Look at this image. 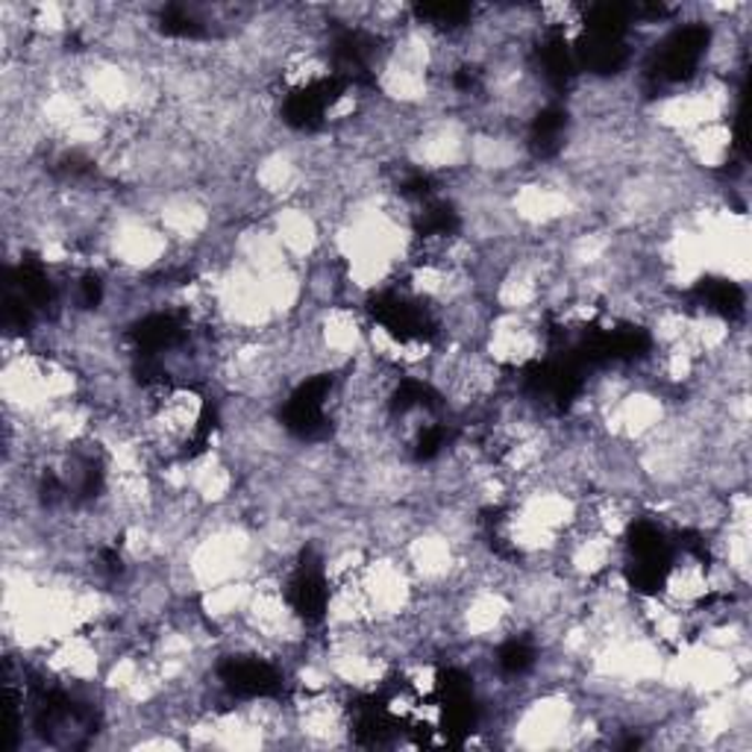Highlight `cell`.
I'll use <instances>...</instances> for the list:
<instances>
[{
  "mask_svg": "<svg viewBox=\"0 0 752 752\" xmlns=\"http://www.w3.org/2000/svg\"><path fill=\"white\" fill-rule=\"evenodd\" d=\"M415 12H418L420 21L444 26V30L462 26L464 21L471 18V7H468V3H420Z\"/></svg>",
  "mask_w": 752,
  "mask_h": 752,
  "instance_id": "44dd1931",
  "label": "cell"
},
{
  "mask_svg": "<svg viewBox=\"0 0 752 752\" xmlns=\"http://www.w3.org/2000/svg\"><path fill=\"white\" fill-rule=\"evenodd\" d=\"M582 365L573 362L568 353H561L559 359L535 362L533 368L526 370L524 383L526 388L547 402H556L559 409L570 406L582 391Z\"/></svg>",
  "mask_w": 752,
  "mask_h": 752,
  "instance_id": "8992f818",
  "label": "cell"
},
{
  "mask_svg": "<svg viewBox=\"0 0 752 752\" xmlns=\"http://www.w3.org/2000/svg\"><path fill=\"white\" fill-rule=\"evenodd\" d=\"M100 568H104L106 577H121L123 570V561L121 556H118V550H104L100 552Z\"/></svg>",
  "mask_w": 752,
  "mask_h": 752,
  "instance_id": "f1b7e54d",
  "label": "cell"
},
{
  "mask_svg": "<svg viewBox=\"0 0 752 752\" xmlns=\"http://www.w3.org/2000/svg\"><path fill=\"white\" fill-rule=\"evenodd\" d=\"M420 238L432 236H453L459 229V215L450 203H429L427 210L420 212L418 224H415Z\"/></svg>",
  "mask_w": 752,
  "mask_h": 752,
  "instance_id": "d6986e66",
  "label": "cell"
},
{
  "mask_svg": "<svg viewBox=\"0 0 752 752\" xmlns=\"http://www.w3.org/2000/svg\"><path fill=\"white\" fill-rule=\"evenodd\" d=\"M438 702H441V727H444V744L459 746L464 738L471 735L480 720V706L473 700L471 676L462 670H444L438 676Z\"/></svg>",
  "mask_w": 752,
  "mask_h": 752,
  "instance_id": "3957f363",
  "label": "cell"
},
{
  "mask_svg": "<svg viewBox=\"0 0 752 752\" xmlns=\"http://www.w3.org/2000/svg\"><path fill=\"white\" fill-rule=\"evenodd\" d=\"M447 438H450V432H447L444 427L423 429L418 438V444H415V459H418V462H432V459L447 447Z\"/></svg>",
  "mask_w": 752,
  "mask_h": 752,
  "instance_id": "d4e9b609",
  "label": "cell"
},
{
  "mask_svg": "<svg viewBox=\"0 0 752 752\" xmlns=\"http://www.w3.org/2000/svg\"><path fill=\"white\" fill-rule=\"evenodd\" d=\"M368 309L376 324L385 326L397 342H429L438 330L429 309H423L415 300L400 298V294H391V291L376 294Z\"/></svg>",
  "mask_w": 752,
  "mask_h": 752,
  "instance_id": "277c9868",
  "label": "cell"
},
{
  "mask_svg": "<svg viewBox=\"0 0 752 752\" xmlns=\"http://www.w3.org/2000/svg\"><path fill=\"white\" fill-rule=\"evenodd\" d=\"M215 423H218V411H215V406L206 402L201 411V420H197V427H194L192 438L185 441V450H183L185 459H194V455L206 450V444L212 441V432H215Z\"/></svg>",
  "mask_w": 752,
  "mask_h": 752,
  "instance_id": "cb8c5ba5",
  "label": "cell"
},
{
  "mask_svg": "<svg viewBox=\"0 0 752 752\" xmlns=\"http://www.w3.org/2000/svg\"><path fill=\"white\" fill-rule=\"evenodd\" d=\"M453 83H455V88H459V92H471V88L480 86V71H476V68H462V71H459V74H455Z\"/></svg>",
  "mask_w": 752,
  "mask_h": 752,
  "instance_id": "f546056e",
  "label": "cell"
},
{
  "mask_svg": "<svg viewBox=\"0 0 752 752\" xmlns=\"http://www.w3.org/2000/svg\"><path fill=\"white\" fill-rule=\"evenodd\" d=\"M333 391V376L321 374L312 376L300 385L298 391L291 394L286 409H282V423L289 432L300 438H321L330 432V420H326L324 402Z\"/></svg>",
  "mask_w": 752,
  "mask_h": 752,
  "instance_id": "5b68a950",
  "label": "cell"
},
{
  "mask_svg": "<svg viewBox=\"0 0 752 752\" xmlns=\"http://www.w3.org/2000/svg\"><path fill=\"white\" fill-rule=\"evenodd\" d=\"M632 9L621 3H597L588 9L586 33L603 35V39H623L630 30Z\"/></svg>",
  "mask_w": 752,
  "mask_h": 752,
  "instance_id": "ac0fdd59",
  "label": "cell"
},
{
  "mask_svg": "<svg viewBox=\"0 0 752 752\" xmlns=\"http://www.w3.org/2000/svg\"><path fill=\"white\" fill-rule=\"evenodd\" d=\"M573 56H577L579 68L609 77V74L623 71L626 60H630V51H626L623 39H603V35L586 33L573 47Z\"/></svg>",
  "mask_w": 752,
  "mask_h": 752,
  "instance_id": "8fae6325",
  "label": "cell"
},
{
  "mask_svg": "<svg viewBox=\"0 0 752 752\" xmlns=\"http://www.w3.org/2000/svg\"><path fill=\"white\" fill-rule=\"evenodd\" d=\"M711 42V30L706 24H688L679 26L665 44L662 51L653 56L649 65V77L656 83H685L691 77L697 65H700L702 53Z\"/></svg>",
  "mask_w": 752,
  "mask_h": 752,
  "instance_id": "7a4b0ae2",
  "label": "cell"
},
{
  "mask_svg": "<svg viewBox=\"0 0 752 752\" xmlns=\"http://www.w3.org/2000/svg\"><path fill=\"white\" fill-rule=\"evenodd\" d=\"M694 294L700 298V303L711 312H718L720 318L727 321H735V318L744 315V289L732 280H723V277H702L697 286H694Z\"/></svg>",
  "mask_w": 752,
  "mask_h": 752,
  "instance_id": "4fadbf2b",
  "label": "cell"
},
{
  "mask_svg": "<svg viewBox=\"0 0 752 752\" xmlns=\"http://www.w3.org/2000/svg\"><path fill=\"white\" fill-rule=\"evenodd\" d=\"M438 394L429 388V385L418 383V379H406L400 383V388L394 391L391 397V411L394 415H406L411 409H436Z\"/></svg>",
  "mask_w": 752,
  "mask_h": 752,
  "instance_id": "ffe728a7",
  "label": "cell"
},
{
  "mask_svg": "<svg viewBox=\"0 0 752 752\" xmlns=\"http://www.w3.org/2000/svg\"><path fill=\"white\" fill-rule=\"evenodd\" d=\"M130 335L139 356H157V353L183 342L185 330L174 315H148L144 321L132 326Z\"/></svg>",
  "mask_w": 752,
  "mask_h": 752,
  "instance_id": "7c38bea8",
  "label": "cell"
},
{
  "mask_svg": "<svg viewBox=\"0 0 752 752\" xmlns=\"http://www.w3.org/2000/svg\"><path fill=\"white\" fill-rule=\"evenodd\" d=\"M159 30L174 39H201L203 24L194 15H189L183 7H168L159 15Z\"/></svg>",
  "mask_w": 752,
  "mask_h": 752,
  "instance_id": "603a6c76",
  "label": "cell"
},
{
  "mask_svg": "<svg viewBox=\"0 0 752 752\" xmlns=\"http://www.w3.org/2000/svg\"><path fill=\"white\" fill-rule=\"evenodd\" d=\"M353 711H356V727H353V732H356V741H359V744L368 746L385 744V741L394 735L391 711H388L385 702L376 700V697L359 700L353 706Z\"/></svg>",
  "mask_w": 752,
  "mask_h": 752,
  "instance_id": "5bb4252c",
  "label": "cell"
},
{
  "mask_svg": "<svg viewBox=\"0 0 752 752\" xmlns=\"http://www.w3.org/2000/svg\"><path fill=\"white\" fill-rule=\"evenodd\" d=\"M218 676L238 697H277L282 691V674L262 658H227L221 662Z\"/></svg>",
  "mask_w": 752,
  "mask_h": 752,
  "instance_id": "ba28073f",
  "label": "cell"
},
{
  "mask_svg": "<svg viewBox=\"0 0 752 752\" xmlns=\"http://www.w3.org/2000/svg\"><path fill=\"white\" fill-rule=\"evenodd\" d=\"M100 298H104V282L97 280V277H86L83 286H79V303L86 309H95L100 303Z\"/></svg>",
  "mask_w": 752,
  "mask_h": 752,
  "instance_id": "4316f807",
  "label": "cell"
},
{
  "mask_svg": "<svg viewBox=\"0 0 752 752\" xmlns=\"http://www.w3.org/2000/svg\"><path fill=\"white\" fill-rule=\"evenodd\" d=\"M538 68L552 86L561 88L568 86L570 77L577 74V56H573V47H570L561 35H550L544 39L541 47H538Z\"/></svg>",
  "mask_w": 752,
  "mask_h": 752,
  "instance_id": "e0dca14e",
  "label": "cell"
},
{
  "mask_svg": "<svg viewBox=\"0 0 752 752\" xmlns=\"http://www.w3.org/2000/svg\"><path fill=\"white\" fill-rule=\"evenodd\" d=\"M400 192L406 194V197H429V192H432V180H429L427 174H411L409 180H402Z\"/></svg>",
  "mask_w": 752,
  "mask_h": 752,
  "instance_id": "83f0119b",
  "label": "cell"
},
{
  "mask_svg": "<svg viewBox=\"0 0 752 752\" xmlns=\"http://www.w3.org/2000/svg\"><path fill=\"white\" fill-rule=\"evenodd\" d=\"M7 282H12L33 309H44L53 303V282L47 280V271L33 256H26L15 271H9Z\"/></svg>",
  "mask_w": 752,
  "mask_h": 752,
  "instance_id": "2e32d148",
  "label": "cell"
},
{
  "mask_svg": "<svg viewBox=\"0 0 752 752\" xmlns=\"http://www.w3.org/2000/svg\"><path fill=\"white\" fill-rule=\"evenodd\" d=\"M344 88H347V83L335 74L315 79L303 88H294L282 104V121L294 130H318L324 123L326 109L344 95Z\"/></svg>",
  "mask_w": 752,
  "mask_h": 752,
  "instance_id": "52a82bcc",
  "label": "cell"
},
{
  "mask_svg": "<svg viewBox=\"0 0 752 752\" xmlns=\"http://www.w3.org/2000/svg\"><path fill=\"white\" fill-rule=\"evenodd\" d=\"M286 600L294 609L300 621L307 623H321L326 614V605H330V588H326L324 570L318 561H312V556H303V565L298 568V573L289 579V588H286Z\"/></svg>",
  "mask_w": 752,
  "mask_h": 752,
  "instance_id": "9c48e42d",
  "label": "cell"
},
{
  "mask_svg": "<svg viewBox=\"0 0 752 752\" xmlns=\"http://www.w3.org/2000/svg\"><path fill=\"white\" fill-rule=\"evenodd\" d=\"M100 488H104V471L97 468V464H86V471H83V480H79L77 491L79 497L83 499H92L100 494Z\"/></svg>",
  "mask_w": 752,
  "mask_h": 752,
  "instance_id": "484cf974",
  "label": "cell"
},
{
  "mask_svg": "<svg viewBox=\"0 0 752 752\" xmlns=\"http://www.w3.org/2000/svg\"><path fill=\"white\" fill-rule=\"evenodd\" d=\"M497 665L506 676H524L526 670H533L535 649L526 641H508L499 647Z\"/></svg>",
  "mask_w": 752,
  "mask_h": 752,
  "instance_id": "7402d4cb",
  "label": "cell"
},
{
  "mask_svg": "<svg viewBox=\"0 0 752 752\" xmlns=\"http://www.w3.org/2000/svg\"><path fill=\"white\" fill-rule=\"evenodd\" d=\"M565 130H568V112L559 106H547L535 115L533 130H529V148H533L535 157H556L561 139H565Z\"/></svg>",
  "mask_w": 752,
  "mask_h": 752,
  "instance_id": "9a60e30c",
  "label": "cell"
},
{
  "mask_svg": "<svg viewBox=\"0 0 752 752\" xmlns=\"http://www.w3.org/2000/svg\"><path fill=\"white\" fill-rule=\"evenodd\" d=\"M376 42L362 30H344L333 42L335 77L351 83H370V62H374Z\"/></svg>",
  "mask_w": 752,
  "mask_h": 752,
  "instance_id": "30bf717a",
  "label": "cell"
},
{
  "mask_svg": "<svg viewBox=\"0 0 752 752\" xmlns=\"http://www.w3.org/2000/svg\"><path fill=\"white\" fill-rule=\"evenodd\" d=\"M630 552L632 565L626 568V579L638 594H658L667 582L670 565H674V547L667 535L653 520H635L630 526Z\"/></svg>",
  "mask_w": 752,
  "mask_h": 752,
  "instance_id": "6da1fadb",
  "label": "cell"
}]
</instances>
